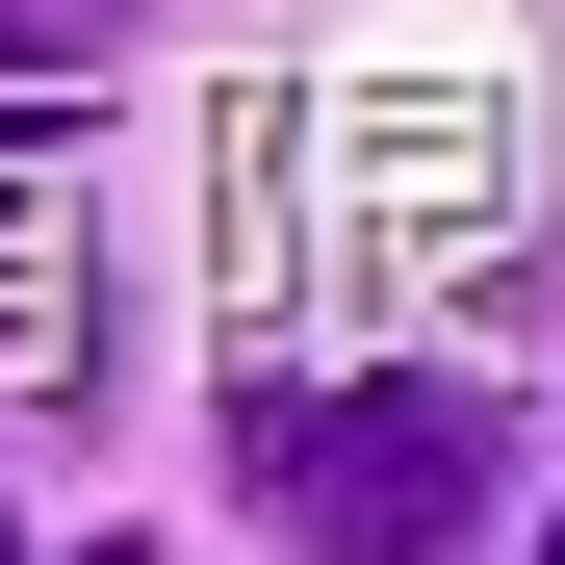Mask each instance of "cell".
I'll list each match as a JSON object with an SVG mask.
<instances>
[{"mask_svg": "<svg viewBox=\"0 0 565 565\" xmlns=\"http://www.w3.org/2000/svg\"><path fill=\"white\" fill-rule=\"evenodd\" d=\"M489 386H282L257 412V489H282V540H309V565H462V514H489Z\"/></svg>", "mask_w": 565, "mask_h": 565, "instance_id": "1", "label": "cell"}, {"mask_svg": "<svg viewBox=\"0 0 565 565\" xmlns=\"http://www.w3.org/2000/svg\"><path fill=\"white\" fill-rule=\"evenodd\" d=\"M104 565H154V540H104Z\"/></svg>", "mask_w": 565, "mask_h": 565, "instance_id": "2", "label": "cell"}, {"mask_svg": "<svg viewBox=\"0 0 565 565\" xmlns=\"http://www.w3.org/2000/svg\"><path fill=\"white\" fill-rule=\"evenodd\" d=\"M0 565H26V540H0Z\"/></svg>", "mask_w": 565, "mask_h": 565, "instance_id": "3", "label": "cell"}, {"mask_svg": "<svg viewBox=\"0 0 565 565\" xmlns=\"http://www.w3.org/2000/svg\"><path fill=\"white\" fill-rule=\"evenodd\" d=\"M540 565H565V540H540Z\"/></svg>", "mask_w": 565, "mask_h": 565, "instance_id": "4", "label": "cell"}]
</instances>
